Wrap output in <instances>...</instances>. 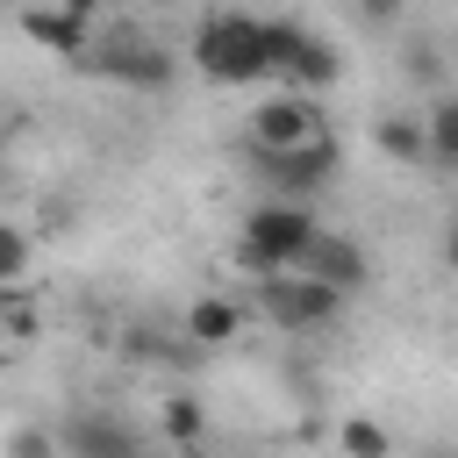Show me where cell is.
Instances as JSON below:
<instances>
[{"label": "cell", "mask_w": 458, "mask_h": 458, "mask_svg": "<svg viewBox=\"0 0 458 458\" xmlns=\"http://www.w3.org/2000/svg\"><path fill=\"white\" fill-rule=\"evenodd\" d=\"M265 36H272V79H286L293 93H322V86L344 79L336 43H322L315 29H301V21H265Z\"/></svg>", "instance_id": "4"}, {"label": "cell", "mask_w": 458, "mask_h": 458, "mask_svg": "<svg viewBox=\"0 0 458 458\" xmlns=\"http://www.w3.org/2000/svg\"><path fill=\"white\" fill-rule=\"evenodd\" d=\"M336 451H344V458H394V437H386L372 415H344V429H336Z\"/></svg>", "instance_id": "14"}, {"label": "cell", "mask_w": 458, "mask_h": 458, "mask_svg": "<svg viewBox=\"0 0 458 458\" xmlns=\"http://www.w3.org/2000/svg\"><path fill=\"white\" fill-rule=\"evenodd\" d=\"M315 136H329L315 93H293L286 86V93H272V100L250 107V157H286V150H308Z\"/></svg>", "instance_id": "5"}, {"label": "cell", "mask_w": 458, "mask_h": 458, "mask_svg": "<svg viewBox=\"0 0 458 458\" xmlns=\"http://www.w3.org/2000/svg\"><path fill=\"white\" fill-rule=\"evenodd\" d=\"M86 64L107 72V79H122V86H165V79H172V57H165L157 43H136V36H107V43H93Z\"/></svg>", "instance_id": "7"}, {"label": "cell", "mask_w": 458, "mask_h": 458, "mask_svg": "<svg viewBox=\"0 0 458 458\" xmlns=\"http://www.w3.org/2000/svg\"><path fill=\"white\" fill-rule=\"evenodd\" d=\"M186 57H193V72L208 86H258V79H272V36H265L258 14H229V7L200 14Z\"/></svg>", "instance_id": "2"}, {"label": "cell", "mask_w": 458, "mask_h": 458, "mask_svg": "<svg viewBox=\"0 0 458 458\" xmlns=\"http://www.w3.org/2000/svg\"><path fill=\"white\" fill-rule=\"evenodd\" d=\"M157 422H165V437H172L179 451H193V444L208 437V415H200V401H193V394H172V401L157 408Z\"/></svg>", "instance_id": "13"}, {"label": "cell", "mask_w": 458, "mask_h": 458, "mask_svg": "<svg viewBox=\"0 0 458 458\" xmlns=\"http://www.w3.org/2000/svg\"><path fill=\"white\" fill-rule=\"evenodd\" d=\"M57 444H64V437H50V429H14L7 458H57Z\"/></svg>", "instance_id": "18"}, {"label": "cell", "mask_w": 458, "mask_h": 458, "mask_svg": "<svg viewBox=\"0 0 458 458\" xmlns=\"http://www.w3.org/2000/svg\"><path fill=\"white\" fill-rule=\"evenodd\" d=\"M21 36L43 43L50 57H72V64L93 57V21H79L72 7H21Z\"/></svg>", "instance_id": "8"}, {"label": "cell", "mask_w": 458, "mask_h": 458, "mask_svg": "<svg viewBox=\"0 0 458 458\" xmlns=\"http://www.w3.org/2000/svg\"><path fill=\"white\" fill-rule=\"evenodd\" d=\"M258 165H265V179H272L286 200H301V193H315V186L336 172V143H329V136H315L308 150H286V157H258Z\"/></svg>", "instance_id": "9"}, {"label": "cell", "mask_w": 458, "mask_h": 458, "mask_svg": "<svg viewBox=\"0 0 458 458\" xmlns=\"http://www.w3.org/2000/svg\"><path fill=\"white\" fill-rule=\"evenodd\" d=\"M401 7H408V0H358V14H365V21H379V29H386V21H401Z\"/></svg>", "instance_id": "19"}, {"label": "cell", "mask_w": 458, "mask_h": 458, "mask_svg": "<svg viewBox=\"0 0 458 458\" xmlns=\"http://www.w3.org/2000/svg\"><path fill=\"white\" fill-rule=\"evenodd\" d=\"M236 336H243V308H236L229 293H200V301L186 308V344L222 351V344H236Z\"/></svg>", "instance_id": "10"}, {"label": "cell", "mask_w": 458, "mask_h": 458, "mask_svg": "<svg viewBox=\"0 0 458 458\" xmlns=\"http://www.w3.org/2000/svg\"><path fill=\"white\" fill-rule=\"evenodd\" d=\"M0 329H7V351H29V344H36V308H29V293H0Z\"/></svg>", "instance_id": "17"}, {"label": "cell", "mask_w": 458, "mask_h": 458, "mask_svg": "<svg viewBox=\"0 0 458 458\" xmlns=\"http://www.w3.org/2000/svg\"><path fill=\"white\" fill-rule=\"evenodd\" d=\"M301 279H322V286H336V293H358L365 279H372V265H365V250L344 236V229H322L308 250H301V265H293Z\"/></svg>", "instance_id": "6"}, {"label": "cell", "mask_w": 458, "mask_h": 458, "mask_svg": "<svg viewBox=\"0 0 458 458\" xmlns=\"http://www.w3.org/2000/svg\"><path fill=\"white\" fill-rule=\"evenodd\" d=\"M344 301H351V293H336V286H322V279H301V272H272V279H258V308H265V322L286 329V336H301V329H329V322L344 315Z\"/></svg>", "instance_id": "3"}, {"label": "cell", "mask_w": 458, "mask_h": 458, "mask_svg": "<svg viewBox=\"0 0 458 458\" xmlns=\"http://www.w3.org/2000/svg\"><path fill=\"white\" fill-rule=\"evenodd\" d=\"M372 143H379V157H394V165H429V122L422 114H379V129H372Z\"/></svg>", "instance_id": "12"}, {"label": "cell", "mask_w": 458, "mask_h": 458, "mask_svg": "<svg viewBox=\"0 0 458 458\" xmlns=\"http://www.w3.org/2000/svg\"><path fill=\"white\" fill-rule=\"evenodd\" d=\"M422 122H429V165L458 172V100H437Z\"/></svg>", "instance_id": "16"}, {"label": "cell", "mask_w": 458, "mask_h": 458, "mask_svg": "<svg viewBox=\"0 0 458 458\" xmlns=\"http://www.w3.org/2000/svg\"><path fill=\"white\" fill-rule=\"evenodd\" d=\"M0 293H29V229L21 222L0 229Z\"/></svg>", "instance_id": "15"}, {"label": "cell", "mask_w": 458, "mask_h": 458, "mask_svg": "<svg viewBox=\"0 0 458 458\" xmlns=\"http://www.w3.org/2000/svg\"><path fill=\"white\" fill-rule=\"evenodd\" d=\"M315 236H322V222L308 215V200L272 193V200H258V208L243 215V229H236V243H229V272H243L250 286L272 279V272H293Z\"/></svg>", "instance_id": "1"}, {"label": "cell", "mask_w": 458, "mask_h": 458, "mask_svg": "<svg viewBox=\"0 0 458 458\" xmlns=\"http://www.w3.org/2000/svg\"><path fill=\"white\" fill-rule=\"evenodd\" d=\"M444 265L458 272V222H451V236H444Z\"/></svg>", "instance_id": "20"}, {"label": "cell", "mask_w": 458, "mask_h": 458, "mask_svg": "<svg viewBox=\"0 0 458 458\" xmlns=\"http://www.w3.org/2000/svg\"><path fill=\"white\" fill-rule=\"evenodd\" d=\"M64 451H72V458H143L136 437H129L122 422H107V415H79V422H64Z\"/></svg>", "instance_id": "11"}]
</instances>
